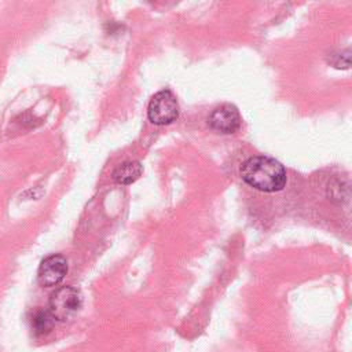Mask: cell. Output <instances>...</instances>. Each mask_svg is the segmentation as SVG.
Returning <instances> with one entry per match:
<instances>
[{"instance_id": "6da1fadb", "label": "cell", "mask_w": 352, "mask_h": 352, "mask_svg": "<svg viewBox=\"0 0 352 352\" xmlns=\"http://www.w3.org/2000/svg\"><path fill=\"white\" fill-rule=\"evenodd\" d=\"M241 177L250 187L263 192H275L286 184L283 165L267 155L248 158L241 166Z\"/></svg>"}, {"instance_id": "7a4b0ae2", "label": "cell", "mask_w": 352, "mask_h": 352, "mask_svg": "<svg viewBox=\"0 0 352 352\" xmlns=\"http://www.w3.org/2000/svg\"><path fill=\"white\" fill-rule=\"evenodd\" d=\"M81 293L73 286H62L51 293L48 300V312L55 322H66L81 308Z\"/></svg>"}, {"instance_id": "3957f363", "label": "cell", "mask_w": 352, "mask_h": 352, "mask_svg": "<svg viewBox=\"0 0 352 352\" xmlns=\"http://www.w3.org/2000/svg\"><path fill=\"white\" fill-rule=\"evenodd\" d=\"M147 117L154 125H168L179 117V103L169 89L153 95L147 106Z\"/></svg>"}, {"instance_id": "277c9868", "label": "cell", "mask_w": 352, "mask_h": 352, "mask_svg": "<svg viewBox=\"0 0 352 352\" xmlns=\"http://www.w3.org/2000/svg\"><path fill=\"white\" fill-rule=\"evenodd\" d=\"M67 274V260L62 254L45 257L37 270V282L44 287L56 286Z\"/></svg>"}, {"instance_id": "5b68a950", "label": "cell", "mask_w": 352, "mask_h": 352, "mask_svg": "<svg viewBox=\"0 0 352 352\" xmlns=\"http://www.w3.org/2000/svg\"><path fill=\"white\" fill-rule=\"evenodd\" d=\"M209 126L220 133H234L241 126V116L238 109L234 104L226 103L219 107H216L209 118H208Z\"/></svg>"}, {"instance_id": "8992f818", "label": "cell", "mask_w": 352, "mask_h": 352, "mask_svg": "<svg viewBox=\"0 0 352 352\" xmlns=\"http://www.w3.org/2000/svg\"><path fill=\"white\" fill-rule=\"evenodd\" d=\"M143 172L139 161H125L113 170V180L118 184H131L136 182Z\"/></svg>"}, {"instance_id": "52a82bcc", "label": "cell", "mask_w": 352, "mask_h": 352, "mask_svg": "<svg viewBox=\"0 0 352 352\" xmlns=\"http://www.w3.org/2000/svg\"><path fill=\"white\" fill-rule=\"evenodd\" d=\"M54 323H55V319L48 312V309H38L32 316V329L38 336L50 333L54 327Z\"/></svg>"}]
</instances>
